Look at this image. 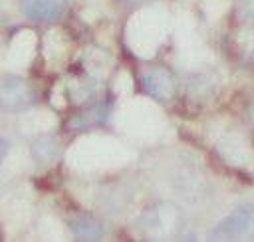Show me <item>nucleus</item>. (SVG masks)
Returning <instances> with one entry per match:
<instances>
[{
  "label": "nucleus",
  "mask_w": 254,
  "mask_h": 242,
  "mask_svg": "<svg viewBox=\"0 0 254 242\" xmlns=\"http://www.w3.org/2000/svg\"><path fill=\"white\" fill-rule=\"evenodd\" d=\"M167 220H179V212L171 204H161V206L149 210L147 216L143 218L147 232L153 236H167V234L177 232V228H173L171 224H165Z\"/></svg>",
  "instance_id": "nucleus-4"
},
{
  "label": "nucleus",
  "mask_w": 254,
  "mask_h": 242,
  "mask_svg": "<svg viewBox=\"0 0 254 242\" xmlns=\"http://www.w3.org/2000/svg\"><path fill=\"white\" fill-rule=\"evenodd\" d=\"M22 14L30 20L52 22L64 16L67 8V0H22Z\"/></svg>",
  "instance_id": "nucleus-3"
},
{
  "label": "nucleus",
  "mask_w": 254,
  "mask_h": 242,
  "mask_svg": "<svg viewBox=\"0 0 254 242\" xmlns=\"http://www.w3.org/2000/svg\"><path fill=\"white\" fill-rule=\"evenodd\" d=\"M129 2H141V0H129Z\"/></svg>",
  "instance_id": "nucleus-8"
},
{
  "label": "nucleus",
  "mask_w": 254,
  "mask_h": 242,
  "mask_svg": "<svg viewBox=\"0 0 254 242\" xmlns=\"http://www.w3.org/2000/svg\"><path fill=\"white\" fill-rule=\"evenodd\" d=\"M34 103L32 87L18 75H6L0 79V107L6 111H22Z\"/></svg>",
  "instance_id": "nucleus-2"
},
{
  "label": "nucleus",
  "mask_w": 254,
  "mask_h": 242,
  "mask_svg": "<svg viewBox=\"0 0 254 242\" xmlns=\"http://www.w3.org/2000/svg\"><path fill=\"white\" fill-rule=\"evenodd\" d=\"M69 226L81 240H97L103 236V226L91 216H75L69 220Z\"/></svg>",
  "instance_id": "nucleus-6"
},
{
  "label": "nucleus",
  "mask_w": 254,
  "mask_h": 242,
  "mask_svg": "<svg viewBox=\"0 0 254 242\" xmlns=\"http://www.w3.org/2000/svg\"><path fill=\"white\" fill-rule=\"evenodd\" d=\"M143 87L157 99H169L175 91V81L165 67H153L143 75Z\"/></svg>",
  "instance_id": "nucleus-5"
},
{
  "label": "nucleus",
  "mask_w": 254,
  "mask_h": 242,
  "mask_svg": "<svg viewBox=\"0 0 254 242\" xmlns=\"http://www.w3.org/2000/svg\"><path fill=\"white\" fill-rule=\"evenodd\" d=\"M254 228V204H244L226 214L210 232V240H232Z\"/></svg>",
  "instance_id": "nucleus-1"
},
{
  "label": "nucleus",
  "mask_w": 254,
  "mask_h": 242,
  "mask_svg": "<svg viewBox=\"0 0 254 242\" xmlns=\"http://www.w3.org/2000/svg\"><path fill=\"white\" fill-rule=\"evenodd\" d=\"M8 149H10V143L6 139H0V163L4 161V157L8 155Z\"/></svg>",
  "instance_id": "nucleus-7"
}]
</instances>
